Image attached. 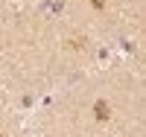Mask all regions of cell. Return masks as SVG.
Here are the masks:
<instances>
[{
    "label": "cell",
    "mask_w": 146,
    "mask_h": 137,
    "mask_svg": "<svg viewBox=\"0 0 146 137\" xmlns=\"http://www.w3.org/2000/svg\"><path fill=\"white\" fill-rule=\"evenodd\" d=\"M96 117H100V120H105V117H108V114H105V105H102V102H96Z\"/></svg>",
    "instance_id": "obj_1"
}]
</instances>
